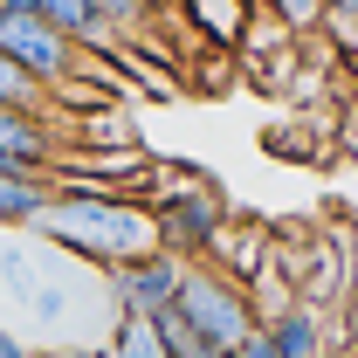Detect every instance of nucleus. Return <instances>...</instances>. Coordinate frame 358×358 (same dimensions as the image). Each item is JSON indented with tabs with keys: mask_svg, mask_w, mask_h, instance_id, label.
<instances>
[{
	"mask_svg": "<svg viewBox=\"0 0 358 358\" xmlns=\"http://www.w3.org/2000/svg\"><path fill=\"white\" fill-rule=\"evenodd\" d=\"M28 241L48 248V255H62V262H76V268H103V275L124 268L131 255H145V248H159L145 200L76 193V186H55V193H48V207L35 214Z\"/></svg>",
	"mask_w": 358,
	"mask_h": 358,
	"instance_id": "nucleus-1",
	"label": "nucleus"
},
{
	"mask_svg": "<svg viewBox=\"0 0 358 358\" xmlns=\"http://www.w3.org/2000/svg\"><path fill=\"white\" fill-rule=\"evenodd\" d=\"M145 214H152V234H159L166 255H179V262H207L214 234L227 227V200H221V186L207 179V166L173 159V166H159V186H152Z\"/></svg>",
	"mask_w": 358,
	"mask_h": 358,
	"instance_id": "nucleus-2",
	"label": "nucleus"
},
{
	"mask_svg": "<svg viewBox=\"0 0 358 358\" xmlns=\"http://www.w3.org/2000/svg\"><path fill=\"white\" fill-rule=\"evenodd\" d=\"M200 345H214V352H234L241 338H255V310H248V296H241V282L234 275H221L214 262H186V275H179V296L173 310Z\"/></svg>",
	"mask_w": 358,
	"mask_h": 358,
	"instance_id": "nucleus-3",
	"label": "nucleus"
},
{
	"mask_svg": "<svg viewBox=\"0 0 358 358\" xmlns=\"http://www.w3.org/2000/svg\"><path fill=\"white\" fill-rule=\"evenodd\" d=\"M0 55H7L21 76H35L42 90H62L76 76V62H83V55L35 14V0H0Z\"/></svg>",
	"mask_w": 358,
	"mask_h": 358,
	"instance_id": "nucleus-4",
	"label": "nucleus"
},
{
	"mask_svg": "<svg viewBox=\"0 0 358 358\" xmlns=\"http://www.w3.org/2000/svg\"><path fill=\"white\" fill-rule=\"evenodd\" d=\"M179 275H186L179 255L145 248V255H131L124 268L103 275V303H110V317H145V324H159V317L173 310V296H179Z\"/></svg>",
	"mask_w": 358,
	"mask_h": 358,
	"instance_id": "nucleus-5",
	"label": "nucleus"
},
{
	"mask_svg": "<svg viewBox=\"0 0 358 358\" xmlns=\"http://www.w3.org/2000/svg\"><path fill=\"white\" fill-rule=\"evenodd\" d=\"M55 159H62V131H55V117L0 110V166H14V173H48Z\"/></svg>",
	"mask_w": 358,
	"mask_h": 358,
	"instance_id": "nucleus-6",
	"label": "nucleus"
},
{
	"mask_svg": "<svg viewBox=\"0 0 358 358\" xmlns=\"http://www.w3.org/2000/svg\"><path fill=\"white\" fill-rule=\"evenodd\" d=\"M35 14H42L76 55H117V48H124L117 35H110V21H103L96 0H35Z\"/></svg>",
	"mask_w": 358,
	"mask_h": 358,
	"instance_id": "nucleus-7",
	"label": "nucleus"
},
{
	"mask_svg": "<svg viewBox=\"0 0 358 358\" xmlns=\"http://www.w3.org/2000/svg\"><path fill=\"white\" fill-rule=\"evenodd\" d=\"M166 14H173L193 42L234 55V42H241V28H248V14H255V7H248V0H173Z\"/></svg>",
	"mask_w": 358,
	"mask_h": 358,
	"instance_id": "nucleus-8",
	"label": "nucleus"
},
{
	"mask_svg": "<svg viewBox=\"0 0 358 358\" xmlns=\"http://www.w3.org/2000/svg\"><path fill=\"white\" fill-rule=\"evenodd\" d=\"M262 345L268 358H331V324H324V310H310V303H289L282 317H268L262 324Z\"/></svg>",
	"mask_w": 358,
	"mask_h": 358,
	"instance_id": "nucleus-9",
	"label": "nucleus"
},
{
	"mask_svg": "<svg viewBox=\"0 0 358 358\" xmlns=\"http://www.w3.org/2000/svg\"><path fill=\"white\" fill-rule=\"evenodd\" d=\"M268 248H275V227L227 221L221 234H214V248H207V262L221 268V275H234V282H248V275H262V268H268Z\"/></svg>",
	"mask_w": 358,
	"mask_h": 358,
	"instance_id": "nucleus-10",
	"label": "nucleus"
},
{
	"mask_svg": "<svg viewBox=\"0 0 358 358\" xmlns=\"http://www.w3.org/2000/svg\"><path fill=\"white\" fill-rule=\"evenodd\" d=\"M48 173H0V227H14V234H28L35 214L48 207Z\"/></svg>",
	"mask_w": 358,
	"mask_h": 358,
	"instance_id": "nucleus-11",
	"label": "nucleus"
},
{
	"mask_svg": "<svg viewBox=\"0 0 358 358\" xmlns=\"http://www.w3.org/2000/svg\"><path fill=\"white\" fill-rule=\"evenodd\" d=\"M96 358H166V338L145 317H110L103 338H96Z\"/></svg>",
	"mask_w": 358,
	"mask_h": 358,
	"instance_id": "nucleus-12",
	"label": "nucleus"
},
{
	"mask_svg": "<svg viewBox=\"0 0 358 358\" xmlns=\"http://www.w3.org/2000/svg\"><path fill=\"white\" fill-rule=\"evenodd\" d=\"M255 14H268L289 42H310L324 35V0H255Z\"/></svg>",
	"mask_w": 358,
	"mask_h": 358,
	"instance_id": "nucleus-13",
	"label": "nucleus"
},
{
	"mask_svg": "<svg viewBox=\"0 0 358 358\" xmlns=\"http://www.w3.org/2000/svg\"><path fill=\"white\" fill-rule=\"evenodd\" d=\"M42 275H35V241L21 234V241H0V289L14 296V303H28V289H35Z\"/></svg>",
	"mask_w": 358,
	"mask_h": 358,
	"instance_id": "nucleus-14",
	"label": "nucleus"
},
{
	"mask_svg": "<svg viewBox=\"0 0 358 358\" xmlns=\"http://www.w3.org/2000/svg\"><path fill=\"white\" fill-rule=\"evenodd\" d=\"M0 110H35V117H48V90L35 76H21L7 55H0Z\"/></svg>",
	"mask_w": 358,
	"mask_h": 358,
	"instance_id": "nucleus-15",
	"label": "nucleus"
},
{
	"mask_svg": "<svg viewBox=\"0 0 358 358\" xmlns=\"http://www.w3.org/2000/svg\"><path fill=\"white\" fill-rule=\"evenodd\" d=\"M0 358H42V352H35V345L14 331V324H0Z\"/></svg>",
	"mask_w": 358,
	"mask_h": 358,
	"instance_id": "nucleus-16",
	"label": "nucleus"
},
{
	"mask_svg": "<svg viewBox=\"0 0 358 358\" xmlns=\"http://www.w3.org/2000/svg\"><path fill=\"white\" fill-rule=\"evenodd\" d=\"M42 358H96V345H83V338H55V345H42Z\"/></svg>",
	"mask_w": 358,
	"mask_h": 358,
	"instance_id": "nucleus-17",
	"label": "nucleus"
},
{
	"mask_svg": "<svg viewBox=\"0 0 358 358\" xmlns=\"http://www.w3.org/2000/svg\"><path fill=\"white\" fill-rule=\"evenodd\" d=\"M221 358H268V345H262V331H255V338H241V345H234V352H221Z\"/></svg>",
	"mask_w": 358,
	"mask_h": 358,
	"instance_id": "nucleus-18",
	"label": "nucleus"
},
{
	"mask_svg": "<svg viewBox=\"0 0 358 358\" xmlns=\"http://www.w3.org/2000/svg\"><path fill=\"white\" fill-rule=\"evenodd\" d=\"M145 7H159V14H166V7H173V0H145Z\"/></svg>",
	"mask_w": 358,
	"mask_h": 358,
	"instance_id": "nucleus-19",
	"label": "nucleus"
}]
</instances>
